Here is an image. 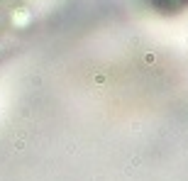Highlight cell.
Segmentation results:
<instances>
[{
    "instance_id": "cell-1",
    "label": "cell",
    "mask_w": 188,
    "mask_h": 181,
    "mask_svg": "<svg viewBox=\"0 0 188 181\" xmlns=\"http://www.w3.org/2000/svg\"><path fill=\"white\" fill-rule=\"evenodd\" d=\"M188 0H149V5H154L156 10H164V12H173V10H181Z\"/></svg>"
}]
</instances>
